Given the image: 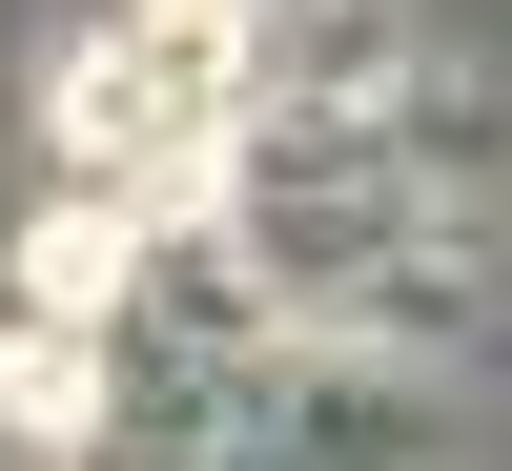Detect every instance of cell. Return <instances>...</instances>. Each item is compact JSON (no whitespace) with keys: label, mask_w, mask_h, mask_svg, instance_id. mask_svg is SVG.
<instances>
[{"label":"cell","mask_w":512,"mask_h":471,"mask_svg":"<svg viewBox=\"0 0 512 471\" xmlns=\"http://www.w3.org/2000/svg\"><path fill=\"white\" fill-rule=\"evenodd\" d=\"M246 123V0H123L62 62V205H123L144 226L164 185H205Z\"/></svg>","instance_id":"6da1fadb"}]
</instances>
